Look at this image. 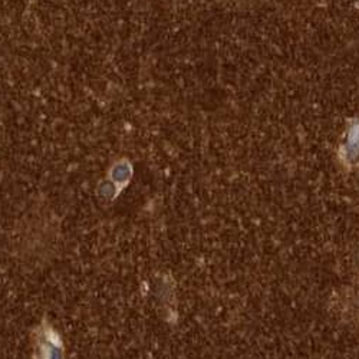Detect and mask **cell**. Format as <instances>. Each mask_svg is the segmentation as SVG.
Segmentation results:
<instances>
[{"instance_id": "obj_1", "label": "cell", "mask_w": 359, "mask_h": 359, "mask_svg": "<svg viewBox=\"0 0 359 359\" xmlns=\"http://www.w3.org/2000/svg\"><path fill=\"white\" fill-rule=\"evenodd\" d=\"M344 154H345L346 163L352 165L359 163V131H355L352 135H349V140L344 149Z\"/></svg>"}]
</instances>
